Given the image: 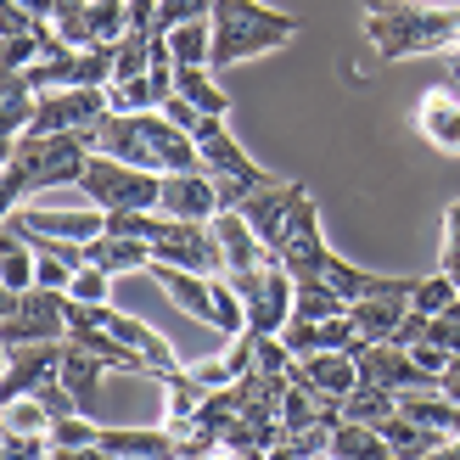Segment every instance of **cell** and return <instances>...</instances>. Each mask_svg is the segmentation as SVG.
Wrapping results in <instances>:
<instances>
[{
	"instance_id": "obj_47",
	"label": "cell",
	"mask_w": 460,
	"mask_h": 460,
	"mask_svg": "<svg viewBox=\"0 0 460 460\" xmlns=\"http://www.w3.org/2000/svg\"><path fill=\"white\" fill-rule=\"evenodd\" d=\"M164 119H174L180 129H191V135H197V124H202V112H197V107H191V102H186V96H180V90H174V96L164 102Z\"/></svg>"
},
{
	"instance_id": "obj_6",
	"label": "cell",
	"mask_w": 460,
	"mask_h": 460,
	"mask_svg": "<svg viewBox=\"0 0 460 460\" xmlns=\"http://www.w3.org/2000/svg\"><path fill=\"white\" fill-rule=\"evenodd\" d=\"M326 259H332V247H326V230H320V208H314V197H304L287 219L275 264H281L292 281H314V275H326Z\"/></svg>"
},
{
	"instance_id": "obj_32",
	"label": "cell",
	"mask_w": 460,
	"mask_h": 460,
	"mask_svg": "<svg viewBox=\"0 0 460 460\" xmlns=\"http://www.w3.org/2000/svg\"><path fill=\"white\" fill-rule=\"evenodd\" d=\"M107 102H112V112H164V96H157L152 74L124 79V84H107Z\"/></svg>"
},
{
	"instance_id": "obj_45",
	"label": "cell",
	"mask_w": 460,
	"mask_h": 460,
	"mask_svg": "<svg viewBox=\"0 0 460 460\" xmlns=\"http://www.w3.org/2000/svg\"><path fill=\"white\" fill-rule=\"evenodd\" d=\"M34 62H40V40H34V34L6 40V74H29Z\"/></svg>"
},
{
	"instance_id": "obj_26",
	"label": "cell",
	"mask_w": 460,
	"mask_h": 460,
	"mask_svg": "<svg viewBox=\"0 0 460 460\" xmlns=\"http://www.w3.org/2000/svg\"><path fill=\"white\" fill-rule=\"evenodd\" d=\"M332 455L337 460H399L394 444L382 438V427H359V421H342L332 432Z\"/></svg>"
},
{
	"instance_id": "obj_7",
	"label": "cell",
	"mask_w": 460,
	"mask_h": 460,
	"mask_svg": "<svg viewBox=\"0 0 460 460\" xmlns=\"http://www.w3.org/2000/svg\"><path fill=\"white\" fill-rule=\"evenodd\" d=\"M152 259L180 264V270H197V275H219V270H225V247H219V236H214V225L169 219V214H164V230H157V242H152Z\"/></svg>"
},
{
	"instance_id": "obj_43",
	"label": "cell",
	"mask_w": 460,
	"mask_h": 460,
	"mask_svg": "<svg viewBox=\"0 0 460 460\" xmlns=\"http://www.w3.org/2000/svg\"><path fill=\"white\" fill-rule=\"evenodd\" d=\"M297 354L287 349L281 337H259V354H252V371H287Z\"/></svg>"
},
{
	"instance_id": "obj_2",
	"label": "cell",
	"mask_w": 460,
	"mask_h": 460,
	"mask_svg": "<svg viewBox=\"0 0 460 460\" xmlns=\"http://www.w3.org/2000/svg\"><path fill=\"white\" fill-rule=\"evenodd\" d=\"M365 34L382 57H432L460 40V12L455 6H410V0H365Z\"/></svg>"
},
{
	"instance_id": "obj_3",
	"label": "cell",
	"mask_w": 460,
	"mask_h": 460,
	"mask_svg": "<svg viewBox=\"0 0 460 460\" xmlns=\"http://www.w3.org/2000/svg\"><path fill=\"white\" fill-rule=\"evenodd\" d=\"M292 34H297V17L275 12V6H259V0H214V67L275 51Z\"/></svg>"
},
{
	"instance_id": "obj_48",
	"label": "cell",
	"mask_w": 460,
	"mask_h": 460,
	"mask_svg": "<svg viewBox=\"0 0 460 460\" xmlns=\"http://www.w3.org/2000/svg\"><path fill=\"white\" fill-rule=\"evenodd\" d=\"M410 354H416V365H421V371H432V376H444V371H449V354L438 349V342H416Z\"/></svg>"
},
{
	"instance_id": "obj_30",
	"label": "cell",
	"mask_w": 460,
	"mask_h": 460,
	"mask_svg": "<svg viewBox=\"0 0 460 460\" xmlns=\"http://www.w3.org/2000/svg\"><path fill=\"white\" fill-rule=\"evenodd\" d=\"M292 314H304V320H332V314H349V297H342L326 275H314V281H297Z\"/></svg>"
},
{
	"instance_id": "obj_37",
	"label": "cell",
	"mask_w": 460,
	"mask_h": 460,
	"mask_svg": "<svg viewBox=\"0 0 460 460\" xmlns=\"http://www.w3.org/2000/svg\"><path fill=\"white\" fill-rule=\"evenodd\" d=\"M67 297H74V304H107V297H112V275L90 264V270H79V275H74Z\"/></svg>"
},
{
	"instance_id": "obj_14",
	"label": "cell",
	"mask_w": 460,
	"mask_h": 460,
	"mask_svg": "<svg viewBox=\"0 0 460 460\" xmlns=\"http://www.w3.org/2000/svg\"><path fill=\"white\" fill-rule=\"evenodd\" d=\"M309 197V186H297V180H270V186H259L247 202H242V214H247V225L264 236V247H281V236H287V219H292V208Z\"/></svg>"
},
{
	"instance_id": "obj_55",
	"label": "cell",
	"mask_w": 460,
	"mask_h": 460,
	"mask_svg": "<svg viewBox=\"0 0 460 460\" xmlns=\"http://www.w3.org/2000/svg\"><path fill=\"white\" fill-rule=\"evenodd\" d=\"M320 460H337V455H320Z\"/></svg>"
},
{
	"instance_id": "obj_10",
	"label": "cell",
	"mask_w": 460,
	"mask_h": 460,
	"mask_svg": "<svg viewBox=\"0 0 460 460\" xmlns=\"http://www.w3.org/2000/svg\"><path fill=\"white\" fill-rule=\"evenodd\" d=\"M62 359H67V337H62V342H22V349H6V371H0V404L29 399V394H40L45 382H57V376H62Z\"/></svg>"
},
{
	"instance_id": "obj_20",
	"label": "cell",
	"mask_w": 460,
	"mask_h": 460,
	"mask_svg": "<svg viewBox=\"0 0 460 460\" xmlns=\"http://www.w3.org/2000/svg\"><path fill=\"white\" fill-rule=\"evenodd\" d=\"M90 264L107 270V275L152 270V242H141V236H96V242H84V270Z\"/></svg>"
},
{
	"instance_id": "obj_52",
	"label": "cell",
	"mask_w": 460,
	"mask_h": 460,
	"mask_svg": "<svg viewBox=\"0 0 460 460\" xmlns=\"http://www.w3.org/2000/svg\"><path fill=\"white\" fill-rule=\"evenodd\" d=\"M17 6H29V12H34V17H45V22L57 17V0H17Z\"/></svg>"
},
{
	"instance_id": "obj_12",
	"label": "cell",
	"mask_w": 460,
	"mask_h": 460,
	"mask_svg": "<svg viewBox=\"0 0 460 460\" xmlns=\"http://www.w3.org/2000/svg\"><path fill=\"white\" fill-rule=\"evenodd\" d=\"M197 152H202V169L208 174H225V180H242L247 191H259L270 186V174L247 157V146L236 141V135L225 129V119H202L197 124Z\"/></svg>"
},
{
	"instance_id": "obj_11",
	"label": "cell",
	"mask_w": 460,
	"mask_h": 460,
	"mask_svg": "<svg viewBox=\"0 0 460 460\" xmlns=\"http://www.w3.org/2000/svg\"><path fill=\"white\" fill-rule=\"evenodd\" d=\"M67 236V242H96L107 236V214L102 208H34V214H22L12 208L6 219H0V236Z\"/></svg>"
},
{
	"instance_id": "obj_17",
	"label": "cell",
	"mask_w": 460,
	"mask_h": 460,
	"mask_svg": "<svg viewBox=\"0 0 460 460\" xmlns=\"http://www.w3.org/2000/svg\"><path fill=\"white\" fill-rule=\"evenodd\" d=\"M157 214L169 219H197V225H214L219 219V191H214V174H164V202Z\"/></svg>"
},
{
	"instance_id": "obj_42",
	"label": "cell",
	"mask_w": 460,
	"mask_h": 460,
	"mask_svg": "<svg viewBox=\"0 0 460 460\" xmlns=\"http://www.w3.org/2000/svg\"><path fill=\"white\" fill-rule=\"evenodd\" d=\"M45 17H34L29 6H17V0H0V29H6V40H17V34H34Z\"/></svg>"
},
{
	"instance_id": "obj_46",
	"label": "cell",
	"mask_w": 460,
	"mask_h": 460,
	"mask_svg": "<svg viewBox=\"0 0 460 460\" xmlns=\"http://www.w3.org/2000/svg\"><path fill=\"white\" fill-rule=\"evenodd\" d=\"M34 259H40V252H34ZM74 275H79V270H67L62 259H40V270H34V287H51V292H67V287H74Z\"/></svg>"
},
{
	"instance_id": "obj_19",
	"label": "cell",
	"mask_w": 460,
	"mask_h": 460,
	"mask_svg": "<svg viewBox=\"0 0 460 460\" xmlns=\"http://www.w3.org/2000/svg\"><path fill=\"white\" fill-rule=\"evenodd\" d=\"M214 236L225 247V270H270L275 264V247H264V236L247 225L242 208H225L214 219Z\"/></svg>"
},
{
	"instance_id": "obj_23",
	"label": "cell",
	"mask_w": 460,
	"mask_h": 460,
	"mask_svg": "<svg viewBox=\"0 0 460 460\" xmlns=\"http://www.w3.org/2000/svg\"><path fill=\"white\" fill-rule=\"evenodd\" d=\"M107 332L119 337V342H129L135 354H146L157 376H164V371H174V349H169V342H164V337H157V332L146 326V320H129V314H119V309L107 304Z\"/></svg>"
},
{
	"instance_id": "obj_39",
	"label": "cell",
	"mask_w": 460,
	"mask_h": 460,
	"mask_svg": "<svg viewBox=\"0 0 460 460\" xmlns=\"http://www.w3.org/2000/svg\"><path fill=\"white\" fill-rule=\"evenodd\" d=\"M281 342L297 354V359H309V354H320V320H304V314H292L287 326H281Z\"/></svg>"
},
{
	"instance_id": "obj_41",
	"label": "cell",
	"mask_w": 460,
	"mask_h": 460,
	"mask_svg": "<svg viewBox=\"0 0 460 460\" xmlns=\"http://www.w3.org/2000/svg\"><path fill=\"white\" fill-rule=\"evenodd\" d=\"M34 399L45 404V416H51V421H62V416H79V410H84V404H79V399H74V394L62 387V376H57V382H45Z\"/></svg>"
},
{
	"instance_id": "obj_4",
	"label": "cell",
	"mask_w": 460,
	"mask_h": 460,
	"mask_svg": "<svg viewBox=\"0 0 460 460\" xmlns=\"http://www.w3.org/2000/svg\"><path fill=\"white\" fill-rule=\"evenodd\" d=\"M79 186L90 197V208L102 214H157V202H164V174L119 164V157H102V152H90Z\"/></svg>"
},
{
	"instance_id": "obj_18",
	"label": "cell",
	"mask_w": 460,
	"mask_h": 460,
	"mask_svg": "<svg viewBox=\"0 0 460 460\" xmlns=\"http://www.w3.org/2000/svg\"><path fill=\"white\" fill-rule=\"evenodd\" d=\"M292 304H297V281H292L281 264H270L259 297L247 304V332L252 337H281V326L292 320Z\"/></svg>"
},
{
	"instance_id": "obj_40",
	"label": "cell",
	"mask_w": 460,
	"mask_h": 460,
	"mask_svg": "<svg viewBox=\"0 0 460 460\" xmlns=\"http://www.w3.org/2000/svg\"><path fill=\"white\" fill-rule=\"evenodd\" d=\"M45 455H51L45 432H6L0 438V460H45Z\"/></svg>"
},
{
	"instance_id": "obj_16",
	"label": "cell",
	"mask_w": 460,
	"mask_h": 460,
	"mask_svg": "<svg viewBox=\"0 0 460 460\" xmlns=\"http://www.w3.org/2000/svg\"><path fill=\"white\" fill-rule=\"evenodd\" d=\"M287 376H292V387H314V394H326V399H349L354 387H359V359L326 349V354L292 359V365H287Z\"/></svg>"
},
{
	"instance_id": "obj_38",
	"label": "cell",
	"mask_w": 460,
	"mask_h": 460,
	"mask_svg": "<svg viewBox=\"0 0 460 460\" xmlns=\"http://www.w3.org/2000/svg\"><path fill=\"white\" fill-rule=\"evenodd\" d=\"M45 427H51V416H45V404L34 394L6 404V432H45Z\"/></svg>"
},
{
	"instance_id": "obj_5",
	"label": "cell",
	"mask_w": 460,
	"mask_h": 460,
	"mask_svg": "<svg viewBox=\"0 0 460 460\" xmlns=\"http://www.w3.org/2000/svg\"><path fill=\"white\" fill-rule=\"evenodd\" d=\"M67 337V292L29 287V292H0V342H62Z\"/></svg>"
},
{
	"instance_id": "obj_35",
	"label": "cell",
	"mask_w": 460,
	"mask_h": 460,
	"mask_svg": "<svg viewBox=\"0 0 460 460\" xmlns=\"http://www.w3.org/2000/svg\"><path fill=\"white\" fill-rule=\"evenodd\" d=\"M214 17V0H157V34H174L180 22Z\"/></svg>"
},
{
	"instance_id": "obj_29",
	"label": "cell",
	"mask_w": 460,
	"mask_h": 460,
	"mask_svg": "<svg viewBox=\"0 0 460 460\" xmlns=\"http://www.w3.org/2000/svg\"><path fill=\"white\" fill-rule=\"evenodd\" d=\"M169 40V51L180 67H214V17H197V22H180Z\"/></svg>"
},
{
	"instance_id": "obj_34",
	"label": "cell",
	"mask_w": 460,
	"mask_h": 460,
	"mask_svg": "<svg viewBox=\"0 0 460 460\" xmlns=\"http://www.w3.org/2000/svg\"><path fill=\"white\" fill-rule=\"evenodd\" d=\"M455 297H460V281H455V275H427V281H416V304H410V309H421V314L438 320Z\"/></svg>"
},
{
	"instance_id": "obj_56",
	"label": "cell",
	"mask_w": 460,
	"mask_h": 460,
	"mask_svg": "<svg viewBox=\"0 0 460 460\" xmlns=\"http://www.w3.org/2000/svg\"><path fill=\"white\" fill-rule=\"evenodd\" d=\"M455 281H460V275H455Z\"/></svg>"
},
{
	"instance_id": "obj_50",
	"label": "cell",
	"mask_w": 460,
	"mask_h": 460,
	"mask_svg": "<svg viewBox=\"0 0 460 460\" xmlns=\"http://www.w3.org/2000/svg\"><path fill=\"white\" fill-rule=\"evenodd\" d=\"M444 394L460 404V359H449V371H444Z\"/></svg>"
},
{
	"instance_id": "obj_9",
	"label": "cell",
	"mask_w": 460,
	"mask_h": 460,
	"mask_svg": "<svg viewBox=\"0 0 460 460\" xmlns=\"http://www.w3.org/2000/svg\"><path fill=\"white\" fill-rule=\"evenodd\" d=\"M359 382H376L387 394H432V387H444V376L421 371L416 354L399 349V342H365L359 349Z\"/></svg>"
},
{
	"instance_id": "obj_31",
	"label": "cell",
	"mask_w": 460,
	"mask_h": 460,
	"mask_svg": "<svg viewBox=\"0 0 460 460\" xmlns=\"http://www.w3.org/2000/svg\"><path fill=\"white\" fill-rule=\"evenodd\" d=\"M0 252H6V270H0V287H6V292H29V287H34V270H40L34 247L22 242V236H0Z\"/></svg>"
},
{
	"instance_id": "obj_24",
	"label": "cell",
	"mask_w": 460,
	"mask_h": 460,
	"mask_svg": "<svg viewBox=\"0 0 460 460\" xmlns=\"http://www.w3.org/2000/svg\"><path fill=\"white\" fill-rule=\"evenodd\" d=\"M349 314H354V326H359L365 342H394V332L410 314V304H399V297H359V304H349Z\"/></svg>"
},
{
	"instance_id": "obj_27",
	"label": "cell",
	"mask_w": 460,
	"mask_h": 460,
	"mask_svg": "<svg viewBox=\"0 0 460 460\" xmlns=\"http://www.w3.org/2000/svg\"><path fill=\"white\" fill-rule=\"evenodd\" d=\"M112 371V365L102 359V354H90V349H79V342H67V359H62V387L74 394L79 404H90L96 399V382Z\"/></svg>"
},
{
	"instance_id": "obj_53",
	"label": "cell",
	"mask_w": 460,
	"mask_h": 460,
	"mask_svg": "<svg viewBox=\"0 0 460 460\" xmlns=\"http://www.w3.org/2000/svg\"><path fill=\"white\" fill-rule=\"evenodd\" d=\"M449 79H460V40L449 45Z\"/></svg>"
},
{
	"instance_id": "obj_21",
	"label": "cell",
	"mask_w": 460,
	"mask_h": 460,
	"mask_svg": "<svg viewBox=\"0 0 460 460\" xmlns=\"http://www.w3.org/2000/svg\"><path fill=\"white\" fill-rule=\"evenodd\" d=\"M107 455H141V460H174V432L169 427H102Z\"/></svg>"
},
{
	"instance_id": "obj_51",
	"label": "cell",
	"mask_w": 460,
	"mask_h": 460,
	"mask_svg": "<svg viewBox=\"0 0 460 460\" xmlns=\"http://www.w3.org/2000/svg\"><path fill=\"white\" fill-rule=\"evenodd\" d=\"M421 460H460V438H444L432 455H421Z\"/></svg>"
},
{
	"instance_id": "obj_54",
	"label": "cell",
	"mask_w": 460,
	"mask_h": 460,
	"mask_svg": "<svg viewBox=\"0 0 460 460\" xmlns=\"http://www.w3.org/2000/svg\"><path fill=\"white\" fill-rule=\"evenodd\" d=\"M124 460H141V455H124Z\"/></svg>"
},
{
	"instance_id": "obj_1",
	"label": "cell",
	"mask_w": 460,
	"mask_h": 460,
	"mask_svg": "<svg viewBox=\"0 0 460 460\" xmlns=\"http://www.w3.org/2000/svg\"><path fill=\"white\" fill-rule=\"evenodd\" d=\"M90 164V135H17L6 141V174H0V208H22L34 186H79Z\"/></svg>"
},
{
	"instance_id": "obj_8",
	"label": "cell",
	"mask_w": 460,
	"mask_h": 460,
	"mask_svg": "<svg viewBox=\"0 0 460 460\" xmlns=\"http://www.w3.org/2000/svg\"><path fill=\"white\" fill-rule=\"evenodd\" d=\"M107 112H112L107 90H51V96H40L34 124L22 135H79V129H96Z\"/></svg>"
},
{
	"instance_id": "obj_15",
	"label": "cell",
	"mask_w": 460,
	"mask_h": 460,
	"mask_svg": "<svg viewBox=\"0 0 460 460\" xmlns=\"http://www.w3.org/2000/svg\"><path fill=\"white\" fill-rule=\"evenodd\" d=\"M152 281L164 287L180 309H186L191 320H202V326H214L219 332V304H214V275H197V270H180V264H164V259H152Z\"/></svg>"
},
{
	"instance_id": "obj_36",
	"label": "cell",
	"mask_w": 460,
	"mask_h": 460,
	"mask_svg": "<svg viewBox=\"0 0 460 460\" xmlns=\"http://www.w3.org/2000/svg\"><path fill=\"white\" fill-rule=\"evenodd\" d=\"M326 281H332L342 297H349V304H359V297L371 292V275H365L359 264H349V259H337V252L326 259Z\"/></svg>"
},
{
	"instance_id": "obj_44",
	"label": "cell",
	"mask_w": 460,
	"mask_h": 460,
	"mask_svg": "<svg viewBox=\"0 0 460 460\" xmlns=\"http://www.w3.org/2000/svg\"><path fill=\"white\" fill-rule=\"evenodd\" d=\"M444 275H460V197L444 214Z\"/></svg>"
},
{
	"instance_id": "obj_25",
	"label": "cell",
	"mask_w": 460,
	"mask_h": 460,
	"mask_svg": "<svg viewBox=\"0 0 460 460\" xmlns=\"http://www.w3.org/2000/svg\"><path fill=\"white\" fill-rule=\"evenodd\" d=\"M174 90L202 112V119H225L230 112V96L214 84V67H174Z\"/></svg>"
},
{
	"instance_id": "obj_28",
	"label": "cell",
	"mask_w": 460,
	"mask_h": 460,
	"mask_svg": "<svg viewBox=\"0 0 460 460\" xmlns=\"http://www.w3.org/2000/svg\"><path fill=\"white\" fill-rule=\"evenodd\" d=\"M342 416L359 421V427H387L399 416V394H387V387H376V382H359L354 394L342 399Z\"/></svg>"
},
{
	"instance_id": "obj_33",
	"label": "cell",
	"mask_w": 460,
	"mask_h": 460,
	"mask_svg": "<svg viewBox=\"0 0 460 460\" xmlns=\"http://www.w3.org/2000/svg\"><path fill=\"white\" fill-rule=\"evenodd\" d=\"M45 438H51V449H96V444H102V427L79 410V416L51 421V427H45Z\"/></svg>"
},
{
	"instance_id": "obj_22",
	"label": "cell",
	"mask_w": 460,
	"mask_h": 460,
	"mask_svg": "<svg viewBox=\"0 0 460 460\" xmlns=\"http://www.w3.org/2000/svg\"><path fill=\"white\" fill-rule=\"evenodd\" d=\"M416 124H421V135L438 152H449V157H460V102L449 96V90H427V102H421V112H416Z\"/></svg>"
},
{
	"instance_id": "obj_13",
	"label": "cell",
	"mask_w": 460,
	"mask_h": 460,
	"mask_svg": "<svg viewBox=\"0 0 460 460\" xmlns=\"http://www.w3.org/2000/svg\"><path fill=\"white\" fill-rule=\"evenodd\" d=\"M90 135V152H102V157H119V164H135V169H152V174H164L157 169V152L146 146V135H141V112H107V119L96 129H84Z\"/></svg>"
},
{
	"instance_id": "obj_49",
	"label": "cell",
	"mask_w": 460,
	"mask_h": 460,
	"mask_svg": "<svg viewBox=\"0 0 460 460\" xmlns=\"http://www.w3.org/2000/svg\"><path fill=\"white\" fill-rule=\"evenodd\" d=\"M45 460H119V455H107V449L96 444V449H51Z\"/></svg>"
}]
</instances>
